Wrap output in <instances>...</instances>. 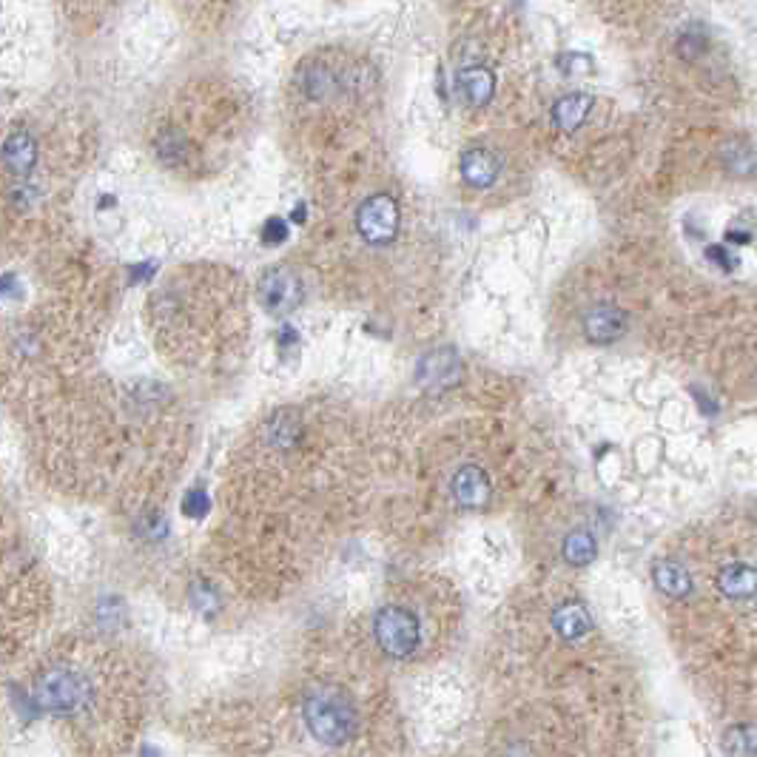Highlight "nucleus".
Segmentation results:
<instances>
[{"label": "nucleus", "mask_w": 757, "mask_h": 757, "mask_svg": "<svg viewBox=\"0 0 757 757\" xmlns=\"http://www.w3.org/2000/svg\"><path fill=\"white\" fill-rule=\"evenodd\" d=\"M305 723L308 732L325 746H342L351 740L356 729V712H353L351 698L333 686L314 689L305 701Z\"/></svg>", "instance_id": "f257e3e1"}, {"label": "nucleus", "mask_w": 757, "mask_h": 757, "mask_svg": "<svg viewBox=\"0 0 757 757\" xmlns=\"http://www.w3.org/2000/svg\"><path fill=\"white\" fill-rule=\"evenodd\" d=\"M89 698H92L89 681L77 669H66V666L49 669L35 689L37 706L55 715H74L89 703Z\"/></svg>", "instance_id": "f03ea898"}, {"label": "nucleus", "mask_w": 757, "mask_h": 757, "mask_svg": "<svg viewBox=\"0 0 757 757\" xmlns=\"http://www.w3.org/2000/svg\"><path fill=\"white\" fill-rule=\"evenodd\" d=\"M373 635L390 658H407L419 647L422 629H419L416 615L405 607H385V610L376 612Z\"/></svg>", "instance_id": "7ed1b4c3"}, {"label": "nucleus", "mask_w": 757, "mask_h": 757, "mask_svg": "<svg viewBox=\"0 0 757 757\" xmlns=\"http://www.w3.org/2000/svg\"><path fill=\"white\" fill-rule=\"evenodd\" d=\"M356 228L359 234L370 242V245H385V242H393L396 231H399V208L396 203L379 194L368 203L359 208V217H356Z\"/></svg>", "instance_id": "20e7f679"}, {"label": "nucleus", "mask_w": 757, "mask_h": 757, "mask_svg": "<svg viewBox=\"0 0 757 757\" xmlns=\"http://www.w3.org/2000/svg\"><path fill=\"white\" fill-rule=\"evenodd\" d=\"M262 305L271 314H288L302 302V282L291 271H268L262 277Z\"/></svg>", "instance_id": "39448f33"}, {"label": "nucleus", "mask_w": 757, "mask_h": 757, "mask_svg": "<svg viewBox=\"0 0 757 757\" xmlns=\"http://www.w3.org/2000/svg\"><path fill=\"white\" fill-rule=\"evenodd\" d=\"M3 154V166L9 168L12 174H29L37 163V143L32 140V134L26 131H15L6 137V143L0 148Z\"/></svg>", "instance_id": "423d86ee"}, {"label": "nucleus", "mask_w": 757, "mask_h": 757, "mask_svg": "<svg viewBox=\"0 0 757 757\" xmlns=\"http://www.w3.org/2000/svg\"><path fill=\"white\" fill-rule=\"evenodd\" d=\"M584 331L595 342H612L627 331V316L612 305H598L584 319Z\"/></svg>", "instance_id": "0eeeda50"}, {"label": "nucleus", "mask_w": 757, "mask_h": 757, "mask_svg": "<svg viewBox=\"0 0 757 757\" xmlns=\"http://www.w3.org/2000/svg\"><path fill=\"white\" fill-rule=\"evenodd\" d=\"M453 496L467 504V507H479L490 499V481L484 476V470L479 467H462L459 476L453 479Z\"/></svg>", "instance_id": "6e6552de"}, {"label": "nucleus", "mask_w": 757, "mask_h": 757, "mask_svg": "<svg viewBox=\"0 0 757 757\" xmlns=\"http://www.w3.org/2000/svg\"><path fill=\"white\" fill-rule=\"evenodd\" d=\"M718 587L726 598H752L755 595V570L749 564H726L718 575Z\"/></svg>", "instance_id": "1a4fd4ad"}, {"label": "nucleus", "mask_w": 757, "mask_h": 757, "mask_svg": "<svg viewBox=\"0 0 757 757\" xmlns=\"http://www.w3.org/2000/svg\"><path fill=\"white\" fill-rule=\"evenodd\" d=\"M553 627L564 641H578V638H584L590 632V612L584 610L581 604H564L553 615Z\"/></svg>", "instance_id": "9d476101"}, {"label": "nucleus", "mask_w": 757, "mask_h": 757, "mask_svg": "<svg viewBox=\"0 0 757 757\" xmlns=\"http://www.w3.org/2000/svg\"><path fill=\"white\" fill-rule=\"evenodd\" d=\"M462 174L470 185H479V188L481 185H490L496 180V174H499V160L490 151H484V148L467 151L462 160Z\"/></svg>", "instance_id": "9b49d317"}, {"label": "nucleus", "mask_w": 757, "mask_h": 757, "mask_svg": "<svg viewBox=\"0 0 757 757\" xmlns=\"http://www.w3.org/2000/svg\"><path fill=\"white\" fill-rule=\"evenodd\" d=\"M655 584L664 595H672V598H684L692 592V578L686 573L681 564H672V561H661L655 564Z\"/></svg>", "instance_id": "f8f14e48"}, {"label": "nucleus", "mask_w": 757, "mask_h": 757, "mask_svg": "<svg viewBox=\"0 0 757 757\" xmlns=\"http://www.w3.org/2000/svg\"><path fill=\"white\" fill-rule=\"evenodd\" d=\"M459 86L464 100H470L473 106H484L493 94V74L487 69H467L459 74Z\"/></svg>", "instance_id": "ddd939ff"}, {"label": "nucleus", "mask_w": 757, "mask_h": 757, "mask_svg": "<svg viewBox=\"0 0 757 757\" xmlns=\"http://www.w3.org/2000/svg\"><path fill=\"white\" fill-rule=\"evenodd\" d=\"M590 106L592 100L587 94H570V97H564V100L555 106V123L564 131H575L581 126V120H584V114H587Z\"/></svg>", "instance_id": "4468645a"}, {"label": "nucleus", "mask_w": 757, "mask_h": 757, "mask_svg": "<svg viewBox=\"0 0 757 757\" xmlns=\"http://www.w3.org/2000/svg\"><path fill=\"white\" fill-rule=\"evenodd\" d=\"M564 558L573 564V567H587L592 558H595V538L584 530H575L564 541Z\"/></svg>", "instance_id": "2eb2a0df"}]
</instances>
